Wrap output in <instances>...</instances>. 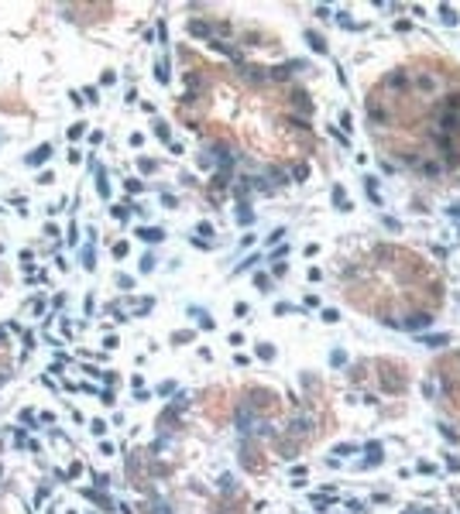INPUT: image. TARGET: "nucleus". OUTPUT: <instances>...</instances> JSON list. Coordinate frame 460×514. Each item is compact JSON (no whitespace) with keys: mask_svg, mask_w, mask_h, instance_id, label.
Instances as JSON below:
<instances>
[{"mask_svg":"<svg viewBox=\"0 0 460 514\" xmlns=\"http://www.w3.org/2000/svg\"><path fill=\"white\" fill-rule=\"evenodd\" d=\"M48 151H52V147H48V144H42V147H38V151H35L28 161H31V164H38V161H45V154H48Z\"/></svg>","mask_w":460,"mask_h":514,"instance_id":"nucleus-1","label":"nucleus"}]
</instances>
